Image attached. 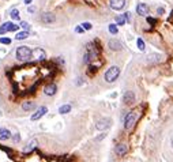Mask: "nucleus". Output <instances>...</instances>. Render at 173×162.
I'll return each mask as SVG.
<instances>
[{"instance_id":"f257e3e1","label":"nucleus","mask_w":173,"mask_h":162,"mask_svg":"<svg viewBox=\"0 0 173 162\" xmlns=\"http://www.w3.org/2000/svg\"><path fill=\"white\" fill-rule=\"evenodd\" d=\"M31 55H33V51L26 45L19 46V48L15 51V56H17V59L19 60V61H29Z\"/></svg>"},{"instance_id":"f03ea898","label":"nucleus","mask_w":173,"mask_h":162,"mask_svg":"<svg viewBox=\"0 0 173 162\" xmlns=\"http://www.w3.org/2000/svg\"><path fill=\"white\" fill-rule=\"evenodd\" d=\"M119 75H120V68L117 66H112L111 68H108V71L105 72L104 78H105V80L108 83H113L115 80L119 78Z\"/></svg>"},{"instance_id":"7ed1b4c3","label":"nucleus","mask_w":173,"mask_h":162,"mask_svg":"<svg viewBox=\"0 0 173 162\" xmlns=\"http://www.w3.org/2000/svg\"><path fill=\"white\" fill-rule=\"evenodd\" d=\"M136 123V113L135 112H130L124 119V128L125 129H131Z\"/></svg>"},{"instance_id":"20e7f679","label":"nucleus","mask_w":173,"mask_h":162,"mask_svg":"<svg viewBox=\"0 0 173 162\" xmlns=\"http://www.w3.org/2000/svg\"><path fill=\"white\" fill-rule=\"evenodd\" d=\"M19 25H14L12 22H6L0 26V34H6L8 31H17Z\"/></svg>"},{"instance_id":"39448f33","label":"nucleus","mask_w":173,"mask_h":162,"mask_svg":"<svg viewBox=\"0 0 173 162\" xmlns=\"http://www.w3.org/2000/svg\"><path fill=\"white\" fill-rule=\"evenodd\" d=\"M109 6H111L112 10H116V11H119V10L124 8L125 0H111V2H109Z\"/></svg>"},{"instance_id":"423d86ee","label":"nucleus","mask_w":173,"mask_h":162,"mask_svg":"<svg viewBox=\"0 0 173 162\" xmlns=\"http://www.w3.org/2000/svg\"><path fill=\"white\" fill-rule=\"evenodd\" d=\"M108 46H109V49L111 51H115V52H117V51H121L123 49V44L120 42L119 40H109V42H108Z\"/></svg>"},{"instance_id":"0eeeda50","label":"nucleus","mask_w":173,"mask_h":162,"mask_svg":"<svg viewBox=\"0 0 173 162\" xmlns=\"http://www.w3.org/2000/svg\"><path fill=\"white\" fill-rule=\"evenodd\" d=\"M136 14L140 15V17H146L149 14V6L145 3H139L136 6Z\"/></svg>"},{"instance_id":"6e6552de","label":"nucleus","mask_w":173,"mask_h":162,"mask_svg":"<svg viewBox=\"0 0 173 162\" xmlns=\"http://www.w3.org/2000/svg\"><path fill=\"white\" fill-rule=\"evenodd\" d=\"M46 112H48V108H46V106H41V108L38 109L33 116H31V121H37V120H40L42 116H45Z\"/></svg>"},{"instance_id":"1a4fd4ad","label":"nucleus","mask_w":173,"mask_h":162,"mask_svg":"<svg viewBox=\"0 0 173 162\" xmlns=\"http://www.w3.org/2000/svg\"><path fill=\"white\" fill-rule=\"evenodd\" d=\"M134 101H135V94H134L132 91H125L124 95H123V102H124L125 105H131Z\"/></svg>"},{"instance_id":"9d476101","label":"nucleus","mask_w":173,"mask_h":162,"mask_svg":"<svg viewBox=\"0 0 173 162\" xmlns=\"http://www.w3.org/2000/svg\"><path fill=\"white\" fill-rule=\"evenodd\" d=\"M55 20H56V17H55L53 14H51V12H44L42 15H41V22L42 23H53Z\"/></svg>"},{"instance_id":"9b49d317","label":"nucleus","mask_w":173,"mask_h":162,"mask_svg":"<svg viewBox=\"0 0 173 162\" xmlns=\"http://www.w3.org/2000/svg\"><path fill=\"white\" fill-rule=\"evenodd\" d=\"M109 125H111V120L109 119H102L96 124V128L97 129H99V131H104V129H106Z\"/></svg>"},{"instance_id":"f8f14e48","label":"nucleus","mask_w":173,"mask_h":162,"mask_svg":"<svg viewBox=\"0 0 173 162\" xmlns=\"http://www.w3.org/2000/svg\"><path fill=\"white\" fill-rule=\"evenodd\" d=\"M56 91H57V86L55 85V83L46 85L45 87H44V93H45V95H55Z\"/></svg>"},{"instance_id":"ddd939ff","label":"nucleus","mask_w":173,"mask_h":162,"mask_svg":"<svg viewBox=\"0 0 173 162\" xmlns=\"http://www.w3.org/2000/svg\"><path fill=\"white\" fill-rule=\"evenodd\" d=\"M115 151H116L117 155L123 157V155H125V154H127L128 147H127V145H124V143H119V145L116 146V148H115Z\"/></svg>"},{"instance_id":"4468645a","label":"nucleus","mask_w":173,"mask_h":162,"mask_svg":"<svg viewBox=\"0 0 173 162\" xmlns=\"http://www.w3.org/2000/svg\"><path fill=\"white\" fill-rule=\"evenodd\" d=\"M34 108H36V104H34L33 101H25V102L22 104V109L25 112H30V111H33Z\"/></svg>"},{"instance_id":"2eb2a0df","label":"nucleus","mask_w":173,"mask_h":162,"mask_svg":"<svg viewBox=\"0 0 173 162\" xmlns=\"http://www.w3.org/2000/svg\"><path fill=\"white\" fill-rule=\"evenodd\" d=\"M11 138V132L7 128H0V140H7Z\"/></svg>"},{"instance_id":"dca6fc26","label":"nucleus","mask_w":173,"mask_h":162,"mask_svg":"<svg viewBox=\"0 0 173 162\" xmlns=\"http://www.w3.org/2000/svg\"><path fill=\"white\" fill-rule=\"evenodd\" d=\"M33 53L36 55V57H37L38 60H44V59H45V57H46V56H45V52H44L42 49H40V48L34 49V51H33Z\"/></svg>"},{"instance_id":"f3484780","label":"nucleus","mask_w":173,"mask_h":162,"mask_svg":"<svg viewBox=\"0 0 173 162\" xmlns=\"http://www.w3.org/2000/svg\"><path fill=\"white\" fill-rule=\"evenodd\" d=\"M36 146H37V140L33 139L30 143H29V146H26V147L23 148V153H30V151L33 150V148L36 147Z\"/></svg>"},{"instance_id":"a211bd4d","label":"nucleus","mask_w":173,"mask_h":162,"mask_svg":"<svg viewBox=\"0 0 173 162\" xmlns=\"http://www.w3.org/2000/svg\"><path fill=\"white\" fill-rule=\"evenodd\" d=\"M68 112H71V105H63L59 108V113L60 114H67Z\"/></svg>"},{"instance_id":"6ab92c4d","label":"nucleus","mask_w":173,"mask_h":162,"mask_svg":"<svg viewBox=\"0 0 173 162\" xmlns=\"http://www.w3.org/2000/svg\"><path fill=\"white\" fill-rule=\"evenodd\" d=\"M29 37V33H27V30H25V31H19L17 36H15V40H25V38H27Z\"/></svg>"},{"instance_id":"aec40b11","label":"nucleus","mask_w":173,"mask_h":162,"mask_svg":"<svg viewBox=\"0 0 173 162\" xmlns=\"http://www.w3.org/2000/svg\"><path fill=\"white\" fill-rule=\"evenodd\" d=\"M10 17H11V19L18 20V19H19V11H18L17 8L11 10V11H10Z\"/></svg>"},{"instance_id":"412c9836","label":"nucleus","mask_w":173,"mask_h":162,"mask_svg":"<svg viewBox=\"0 0 173 162\" xmlns=\"http://www.w3.org/2000/svg\"><path fill=\"white\" fill-rule=\"evenodd\" d=\"M125 20H127L125 19V15H119V17H116V23L117 25H120V26L124 25Z\"/></svg>"},{"instance_id":"4be33fe9","label":"nucleus","mask_w":173,"mask_h":162,"mask_svg":"<svg viewBox=\"0 0 173 162\" xmlns=\"http://www.w3.org/2000/svg\"><path fill=\"white\" fill-rule=\"evenodd\" d=\"M136 44H138V48L140 49V51H145V42H143L142 38H138V41H136Z\"/></svg>"},{"instance_id":"5701e85b","label":"nucleus","mask_w":173,"mask_h":162,"mask_svg":"<svg viewBox=\"0 0 173 162\" xmlns=\"http://www.w3.org/2000/svg\"><path fill=\"white\" fill-rule=\"evenodd\" d=\"M109 31H111L112 34H117V26L116 25H113V23H112V25H109Z\"/></svg>"},{"instance_id":"b1692460","label":"nucleus","mask_w":173,"mask_h":162,"mask_svg":"<svg viewBox=\"0 0 173 162\" xmlns=\"http://www.w3.org/2000/svg\"><path fill=\"white\" fill-rule=\"evenodd\" d=\"M0 42L3 44V45H10V44H11V40H10V38L3 37V38H0Z\"/></svg>"},{"instance_id":"393cba45","label":"nucleus","mask_w":173,"mask_h":162,"mask_svg":"<svg viewBox=\"0 0 173 162\" xmlns=\"http://www.w3.org/2000/svg\"><path fill=\"white\" fill-rule=\"evenodd\" d=\"M19 26H20L22 29H25V30H29V29H30V25H29L27 22H20Z\"/></svg>"},{"instance_id":"a878e982","label":"nucleus","mask_w":173,"mask_h":162,"mask_svg":"<svg viewBox=\"0 0 173 162\" xmlns=\"http://www.w3.org/2000/svg\"><path fill=\"white\" fill-rule=\"evenodd\" d=\"M82 27L85 29V30H90V29H91V23H89V22L82 23Z\"/></svg>"},{"instance_id":"bb28decb","label":"nucleus","mask_w":173,"mask_h":162,"mask_svg":"<svg viewBox=\"0 0 173 162\" xmlns=\"http://www.w3.org/2000/svg\"><path fill=\"white\" fill-rule=\"evenodd\" d=\"M157 12H158L159 15H164L165 14V8H164V7H158V8H157Z\"/></svg>"},{"instance_id":"cd10ccee","label":"nucleus","mask_w":173,"mask_h":162,"mask_svg":"<svg viewBox=\"0 0 173 162\" xmlns=\"http://www.w3.org/2000/svg\"><path fill=\"white\" fill-rule=\"evenodd\" d=\"M20 140V135L19 134H15L14 135V143H18Z\"/></svg>"},{"instance_id":"c85d7f7f","label":"nucleus","mask_w":173,"mask_h":162,"mask_svg":"<svg viewBox=\"0 0 173 162\" xmlns=\"http://www.w3.org/2000/svg\"><path fill=\"white\" fill-rule=\"evenodd\" d=\"M147 22L150 23V25H154V23H156V19H154V18H151V17H147Z\"/></svg>"},{"instance_id":"c756f323","label":"nucleus","mask_w":173,"mask_h":162,"mask_svg":"<svg viewBox=\"0 0 173 162\" xmlns=\"http://www.w3.org/2000/svg\"><path fill=\"white\" fill-rule=\"evenodd\" d=\"M83 30H85V29L80 27V26H78V27L75 29V31H77V33H83Z\"/></svg>"},{"instance_id":"7c9ffc66","label":"nucleus","mask_w":173,"mask_h":162,"mask_svg":"<svg viewBox=\"0 0 173 162\" xmlns=\"http://www.w3.org/2000/svg\"><path fill=\"white\" fill-rule=\"evenodd\" d=\"M125 19H127L128 20V22H130V20H131V17H130V12H125Z\"/></svg>"},{"instance_id":"2f4dec72","label":"nucleus","mask_w":173,"mask_h":162,"mask_svg":"<svg viewBox=\"0 0 173 162\" xmlns=\"http://www.w3.org/2000/svg\"><path fill=\"white\" fill-rule=\"evenodd\" d=\"M29 12H34V7H30V8H29Z\"/></svg>"},{"instance_id":"473e14b6","label":"nucleus","mask_w":173,"mask_h":162,"mask_svg":"<svg viewBox=\"0 0 173 162\" xmlns=\"http://www.w3.org/2000/svg\"><path fill=\"white\" fill-rule=\"evenodd\" d=\"M25 3H26V4H30V3H31V0H25Z\"/></svg>"},{"instance_id":"72a5a7b5","label":"nucleus","mask_w":173,"mask_h":162,"mask_svg":"<svg viewBox=\"0 0 173 162\" xmlns=\"http://www.w3.org/2000/svg\"><path fill=\"white\" fill-rule=\"evenodd\" d=\"M172 147H173V140H172Z\"/></svg>"}]
</instances>
